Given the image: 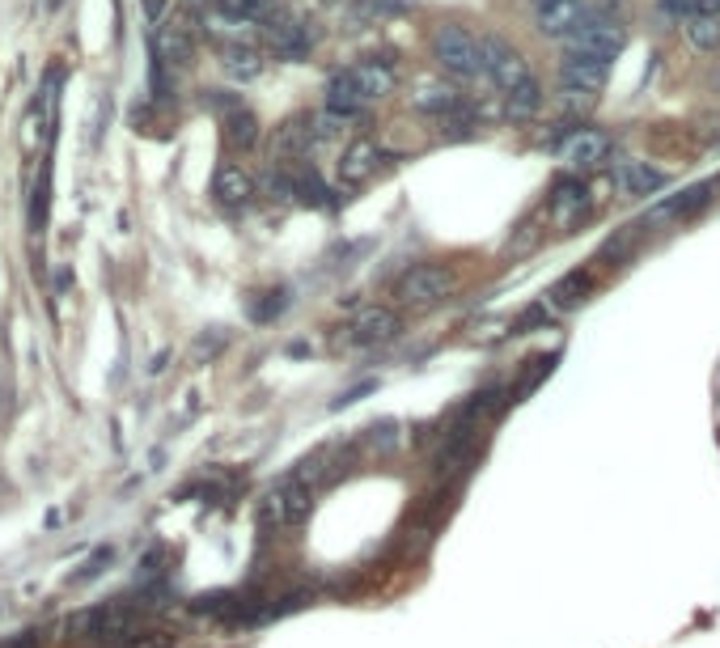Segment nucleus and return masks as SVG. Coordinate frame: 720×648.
<instances>
[{
	"mask_svg": "<svg viewBox=\"0 0 720 648\" xmlns=\"http://www.w3.org/2000/svg\"><path fill=\"white\" fill-rule=\"evenodd\" d=\"M432 60H437L441 72H449V77H458V81H475L479 72H483V56H479V39L471 30H462L454 22H441L437 30H432Z\"/></svg>",
	"mask_w": 720,
	"mask_h": 648,
	"instance_id": "obj_1",
	"label": "nucleus"
},
{
	"mask_svg": "<svg viewBox=\"0 0 720 648\" xmlns=\"http://www.w3.org/2000/svg\"><path fill=\"white\" fill-rule=\"evenodd\" d=\"M458 288V272L445 263H416L407 267L394 284V297L399 305H411V310H432V305H441L445 297H454Z\"/></svg>",
	"mask_w": 720,
	"mask_h": 648,
	"instance_id": "obj_2",
	"label": "nucleus"
},
{
	"mask_svg": "<svg viewBox=\"0 0 720 648\" xmlns=\"http://www.w3.org/2000/svg\"><path fill=\"white\" fill-rule=\"evenodd\" d=\"M564 43H568V51H576V56H602V60H615L619 51L627 47V30H623V22H615V17L589 13L585 22L576 26Z\"/></svg>",
	"mask_w": 720,
	"mask_h": 648,
	"instance_id": "obj_3",
	"label": "nucleus"
},
{
	"mask_svg": "<svg viewBox=\"0 0 720 648\" xmlns=\"http://www.w3.org/2000/svg\"><path fill=\"white\" fill-rule=\"evenodd\" d=\"M310 509H314V488L310 483H301L297 475L280 479L276 488L263 496V521L267 526H280V530L301 526V521L310 517Z\"/></svg>",
	"mask_w": 720,
	"mask_h": 648,
	"instance_id": "obj_4",
	"label": "nucleus"
},
{
	"mask_svg": "<svg viewBox=\"0 0 720 648\" xmlns=\"http://www.w3.org/2000/svg\"><path fill=\"white\" fill-rule=\"evenodd\" d=\"M479 56H483V72H488L492 85L504 89V94H513L517 85L530 81L526 56H521L509 39H500V34H483V39H479Z\"/></svg>",
	"mask_w": 720,
	"mask_h": 648,
	"instance_id": "obj_5",
	"label": "nucleus"
},
{
	"mask_svg": "<svg viewBox=\"0 0 720 648\" xmlns=\"http://www.w3.org/2000/svg\"><path fill=\"white\" fill-rule=\"evenodd\" d=\"M589 208H593V195H589V187L581 183V178H560V183L551 187V195H547V221H551V229H560V233H572L589 216Z\"/></svg>",
	"mask_w": 720,
	"mask_h": 648,
	"instance_id": "obj_6",
	"label": "nucleus"
},
{
	"mask_svg": "<svg viewBox=\"0 0 720 648\" xmlns=\"http://www.w3.org/2000/svg\"><path fill=\"white\" fill-rule=\"evenodd\" d=\"M157 60L161 68H191L195 64V17L191 13H174L166 26L157 30Z\"/></svg>",
	"mask_w": 720,
	"mask_h": 648,
	"instance_id": "obj_7",
	"label": "nucleus"
},
{
	"mask_svg": "<svg viewBox=\"0 0 720 648\" xmlns=\"http://www.w3.org/2000/svg\"><path fill=\"white\" fill-rule=\"evenodd\" d=\"M593 9L585 0H534V26L547 39H568V34L585 22Z\"/></svg>",
	"mask_w": 720,
	"mask_h": 648,
	"instance_id": "obj_8",
	"label": "nucleus"
},
{
	"mask_svg": "<svg viewBox=\"0 0 720 648\" xmlns=\"http://www.w3.org/2000/svg\"><path fill=\"white\" fill-rule=\"evenodd\" d=\"M382 161H386V153H382V144L377 140H352L348 149H344V157H339V166H335V174H339V183L344 187H365L369 178L382 170Z\"/></svg>",
	"mask_w": 720,
	"mask_h": 648,
	"instance_id": "obj_9",
	"label": "nucleus"
},
{
	"mask_svg": "<svg viewBox=\"0 0 720 648\" xmlns=\"http://www.w3.org/2000/svg\"><path fill=\"white\" fill-rule=\"evenodd\" d=\"M610 153V136L598 132V128H572L564 140H560V161L572 170H593L602 166Z\"/></svg>",
	"mask_w": 720,
	"mask_h": 648,
	"instance_id": "obj_10",
	"label": "nucleus"
},
{
	"mask_svg": "<svg viewBox=\"0 0 720 648\" xmlns=\"http://www.w3.org/2000/svg\"><path fill=\"white\" fill-rule=\"evenodd\" d=\"M314 115H293V119H284L276 136H272V161H301V157H310L314 149Z\"/></svg>",
	"mask_w": 720,
	"mask_h": 648,
	"instance_id": "obj_11",
	"label": "nucleus"
},
{
	"mask_svg": "<svg viewBox=\"0 0 720 648\" xmlns=\"http://www.w3.org/2000/svg\"><path fill=\"white\" fill-rule=\"evenodd\" d=\"M212 195H216V204L221 208H246L259 195V183L250 178V170L238 166V161H225V166L216 170V178H212Z\"/></svg>",
	"mask_w": 720,
	"mask_h": 648,
	"instance_id": "obj_12",
	"label": "nucleus"
},
{
	"mask_svg": "<svg viewBox=\"0 0 720 648\" xmlns=\"http://www.w3.org/2000/svg\"><path fill=\"white\" fill-rule=\"evenodd\" d=\"M348 77L356 81V89L365 94V102H382L386 94H394V85H399V68L390 60H356L348 68Z\"/></svg>",
	"mask_w": 720,
	"mask_h": 648,
	"instance_id": "obj_13",
	"label": "nucleus"
},
{
	"mask_svg": "<svg viewBox=\"0 0 720 648\" xmlns=\"http://www.w3.org/2000/svg\"><path fill=\"white\" fill-rule=\"evenodd\" d=\"M394 335H399V314H394L390 305H373V310H365L352 322L348 339L356 348H377V344H390Z\"/></svg>",
	"mask_w": 720,
	"mask_h": 648,
	"instance_id": "obj_14",
	"label": "nucleus"
},
{
	"mask_svg": "<svg viewBox=\"0 0 720 648\" xmlns=\"http://www.w3.org/2000/svg\"><path fill=\"white\" fill-rule=\"evenodd\" d=\"M267 43H272L280 60H301L305 51H310V26L288 13H276L272 22H267Z\"/></svg>",
	"mask_w": 720,
	"mask_h": 648,
	"instance_id": "obj_15",
	"label": "nucleus"
},
{
	"mask_svg": "<svg viewBox=\"0 0 720 648\" xmlns=\"http://www.w3.org/2000/svg\"><path fill=\"white\" fill-rule=\"evenodd\" d=\"M606 77H610V60L602 56H576V51H568L560 64V81L568 89H585V94H598Z\"/></svg>",
	"mask_w": 720,
	"mask_h": 648,
	"instance_id": "obj_16",
	"label": "nucleus"
},
{
	"mask_svg": "<svg viewBox=\"0 0 720 648\" xmlns=\"http://www.w3.org/2000/svg\"><path fill=\"white\" fill-rule=\"evenodd\" d=\"M665 183H670V174L648 166V161H619L615 166V187L623 195H657Z\"/></svg>",
	"mask_w": 720,
	"mask_h": 648,
	"instance_id": "obj_17",
	"label": "nucleus"
},
{
	"mask_svg": "<svg viewBox=\"0 0 720 648\" xmlns=\"http://www.w3.org/2000/svg\"><path fill=\"white\" fill-rule=\"evenodd\" d=\"M411 106L416 111H424V115H441V119H449V115H458L462 111V94L454 85H441V81H420L416 85V94H411Z\"/></svg>",
	"mask_w": 720,
	"mask_h": 648,
	"instance_id": "obj_18",
	"label": "nucleus"
},
{
	"mask_svg": "<svg viewBox=\"0 0 720 648\" xmlns=\"http://www.w3.org/2000/svg\"><path fill=\"white\" fill-rule=\"evenodd\" d=\"M365 94L356 89V81L348 77V68L344 72H335V77L327 81V111H335V115H344V119H356L360 111H365Z\"/></svg>",
	"mask_w": 720,
	"mask_h": 648,
	"instance_id": "obj_19",
	"label": "nucleus"
},
{
	"mask_svg": "<svg viewBox=\"0 0 720 648\" xmlns=\"http://www.w3.org/2000/svg\"><path fill=\"white\" fill-rule=\"evenodd\" d=\"M712 191H716L712 183H699V187H691V191L674 195V200H661V204H657L653 212H648V216H653V221H687L691 212H699V208H704V204L712 200Z\"/></svg>",
	"mask_w": 720,
	"mask_h": 648,
	"instance_id": "obj_20",
	"label": "nucleus"
},
{
	"mask_svg": "<svg viewBox=\"0 0 720 648\" xmlns=\"http://www.w3.org/2000/svg\"><path fill=\"white\" fill-rule=\"evenodd\" d=\"M221 68H225V77L229 81H238V85H250V81H259L263 77V56L255 47H225L221 51Z\"/></svg>",
	"mask_w": 720,
	"mask_h": 648,
	"instance_id": "obj_21",
	"label": "nucleus"
},
{
	"mask_svg": "<svg viewBox=\"0 0 720 648\" xmlns=\"http://www.w3.org/2000/svg\"><path fill=\"white\" fill-rule=\"evenodd\" d=\"M538 111H543V85H538L534 77L526 85H517L513 94H504V115H509L513 123H526Z\"/></svg>",
	"mask_w": 720,
	"mask_h": 648,
	"instance_id": "obj_22",
	"label": "nucleus"
},
{
	"mask_svg": "<svg viewBox=\"0 0 720 648\" xmlns=\"http://www.w3.org/2000/svg\"><path fill=\"white\" fill-rule=\"evenodd\" d=\"M216 13L229 17V22H272L280 13L276 0H212Z\"/></svg>",
	"mask_w": 720,
	"mask_h": 648,
	"instance_id": "obj_23",
	"label": "nucleus"
},
{
	"mask_svg": "<svg viewBox=\"0 0 720 648\" xmlns=\"http://www.w3.org/2000/svg\"><path fill=\"white\" fill-rule=\"evenodd\" d=\"M225 144L229 149H255L259 144V119L246 111V106H238V111H229L225 115Z\"/></svg>",
	"mask_w": 720,
	"mask_h": 648,
	"instance_id": "obj_24",
	"label": "nucleus"
},
{
	"mask_svg": "<svg viewBox=\"0 0 720 648\" xmlns=\"http://www.w3.org/2000/svg\"><path fill=\"white\" fill-rule=\"evenodd\" d=\"M589 288H593V276L589 272H568L564 280H555V288H551V305L555 310H576L585 297H589Z\"/></svg>",
	"mask_w": 720,
	"mask_h": 648,
	"instance_id": "obj_25",
	"label": "nucleus"
},
{
	"mask_svg": "<svg viewBox=\"0 0 720 648\" xmlns=\"http://www.w3.org/2000/svg\"><path fill=\"white\" fill-rule=\"evenodd\" d=\"M682 30H687V39H691L695 51H720V17L691 13L687 22H682Z\"/></svg>",
	"mask_w": 720,
	"mask_h": 648,
	"instance_id": "obj_26",
	"label": "nucleus"
},
{
	"mask_svg": "<svg viewBox=\"0 0 720 648\" xmlns=\"http://www.w3.org/2000/svg\"><path fill=\"white\" fill-rule=\"evenodd\" d=\"M416 0H356V17L360 22H386V17L407 13Z\"/></svg>",
	"mask_w": 720,
	"mask_h": 648,
	"instance_id": "obj_27",
	"label": "nucleus"
},
{
	"mask_svg": "<svg viewBox=\"0 0 720 648\" xmlns=\"http://www.w3.org/2000/svg\"><path fill=\"white\" fill-rule=\"evenodd\" d=\"M344 115H335V111H322V115H314V136L318 140H331V136H339L344 132Z\"/></svg>",
	"mask_w": 720,
	"mask_h": 648,
	"instance_id": "obj_28",
	"label": "nucleus"
},
{
	"mask_svg": "<svg viewBox=\"0 0 720 648\" xmlns=\"http://www.w3.org/2000/svg\"><path fill=\"white\" fill-rule=\"evenodd\" d=\"M534 242H538V229H534V221H526V225H521V238L509 242V250H513V255H521V250H530Z\"/></svg>",
	"mask_w": 720,
	"mask_h": 648,
	"instance_id": "obj_29",
	"label": "nucleus"
},
{
	"mask_svg": "<svg viewBox=\"0 0 720 648\" xmlns=\"http://www.w3.org/2000/svg\"><path fill=\"white\" fill-rule=\"evenodd\" d=\"M144 13H149V22H157V17L166 13V0H144Z\"/></svg>",
	"mask_w": 720,
	"mask_h": 648,
	"instance_id": "obj_30",
	"label": "nucleus"
}]
</instances>
